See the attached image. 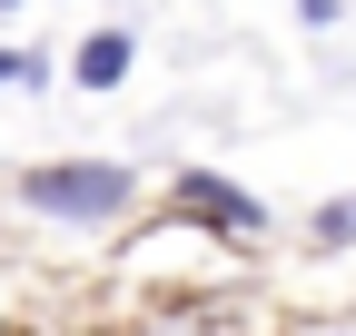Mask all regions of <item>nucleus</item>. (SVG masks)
I'll return each mask as SVG.
<instances>
[{"label":"nucleus","instance_id":"1","mask_svg":"<svg viewBox=\"0 0 356 336\" xmlns=\"http://www.w3.org/2000/svg\"><path fill=\"white\" fill-rule=\"evenodd\" d=\"M129 198H139V178H129L119 158H50V168L20 178V208H30V218H60V228H99V218H119Z\"/></svg>","mask_w":356,"mask_h":336},{"label":"nucleus","instance_id":"2","mask_svg":"<svg viewBox=\"0 0 356 336\" xmlns=\"http://www.w3.org/2000/svg\"><path fill=\"white\" fill-rule=\"evenodd\" d=\"M178 218H198V228H218L228 247H248V237L267 228V208H257L248 188H228L218 168H188V178H178Z\"/></svg>","mask_w":356,"mask_h":336},{"label":"nucleus","instance_id":"3","mask_svg":"<svg viewBox=\"0 0 356 336\" xmlns=\"http://www.w3.org/2000/svg\"><path fill=\"white\" fill-rule=\"evenodd\" d=\"M129 60H139V40H129V30H89L79 50H70V79H79V90H119Z\"/></svg>","mask_w":356,"mask_h":336},{"label":"nucleus","instance_id":"4","mask_svg":"<svg viewBox=\"0 0 356 336\" xmlns=\"http://www.w3.org/2000/svg\"><path fill=\"white\" fill-rule=\"evenodd\" d=\"M40 79H50L40 50H0V90H40Z\"/></svg>","mask_w":356,"mask_h":336},{"label":"nucleus","instance_id":"5","mask_svg":"<svg viewBox=\"0 0 356 336\" xmlns=\"http://www.w3.org/2000/svg\"><path fill=\"white\" fill-rule=\"evenodd\" d=\"M317 237H327V247H346V237H356V198H337V208H317Z\"/></svg>","mask_w":356,"mask_h":336},{"label":"nucleus","instance_id":"6","mask_svg":"<svg viewBox=\"0 0 356 336\" xmlns=\"http://www.w3.org/2000/svg\"><path fill=\"white\" fill-rule=\"evenodd\" d=\"M297 20H337V0H297Z\"/></svg>","mask_w":356,"mask_h":336},{"label":"nucleus","instance_id":"7","mask_svg":"<svg viewBox=\"0 0 356 336\" xmlns=\"http://www.w3.org/2000/svg\"><path fill=\"white\" fill-rule=\"evenodd\" d=\"M0 10H20V0H0Z\"/></svg>","mask_w":356,"mask_h":336},{"label":"nucleus","instance_id":"8","mask_svg":"<svg viewBox=\"0 0 356 336\" xmlns=\"http://www.w3.org/2000/svg\"><path fill=\"white\" fill-rule=\"evenodd\" d=\"M0 336H10V317H0Z\"/></svg>","mask_w":356,"mask_h":336}]
</instances>
